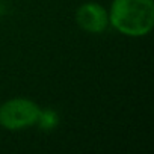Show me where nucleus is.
I'll return each mask as SVG.
<instances>
[{"instance_id":"f03ea898","label":"nucleus","mask_w":154,"mask_h":154,"mask_svg":"<svg viewBox=\"0 0 154 154\" xmlns=\"http://www.w3.org/2000/svg\"><path fill=\"white\" fill-rule=\"evenodd\" d=\"M39 106L26 97H12L0 104V127L18 131L33 127L38 119Z\"/></svg>"},{"instance_id":"7ed1b4c3","label":"nucleus","mask_w":154,"mask_h":154,"mask_svg":"<svg viewBox=\"0 0 154 154\" xmlns=\"http://www.w3.org/2000/svg\"><path fill=\"white\" fill-rule=\"evenodd\" d=\"M75 23L82 30L100 35L109 27V12L97 2H85L75 9Z\"/></svg>"},{"instance_id":"20e7f679","label":"nucleus","mask_w":154,"mask_h":154,"mask_svg":"<svg viewBox=\"0 0 154 154\" xmlns=\"http://www.w3.org/2000/svg\"><path fill=\"white\" fill-rule=\"evenodd\" d=\"M41 131H53L57 125H59V115L53 107H45V109H39L38 113V119L35 124Z\"/></svg>"},{"instance_id":"f257e3e1","label":"nucleus","mask_w":154,"mask_h":154,"mask_svg":"<svg viewBox=\"0 0 154 154\" xmlns=\"http://www.w3.org/2000/svg\"><path fill=\"white\" fill-rule=\"evenodd\" d=\"M109 26L124 36L142 38L154 27V0H112Z\"/></svg>"}]
</instances>
